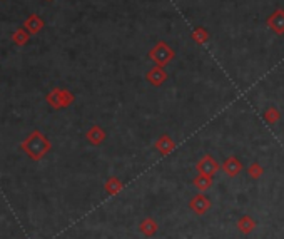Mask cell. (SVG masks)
Listing matches in <instances>:
<instances>
[{"mask_svg": "<svg viewBox=\"0 0 284 239\" xmlns=\"http://www.w3.org/2000/svg\"><path fill=\"white\" fill-rule=\"evenodd\" d=\"M20 147L32 161H40L50 150V142L46 139V136H43L40 131H34V132H30L27 139L20 144Z\"/></svg>", "mask_w": 284, "mask_h": 239, "instance_id": "6da1fadb", "label": "cell"}, {"mask_svg": "<svg viewBox=\"0 0 284 239\" xmlns=\"http://www.w3.org/2000/svg\"><path fill=\"white\" fill-rule=\"evenodd\" d=\"M47 102L52 105L54 109H60L72 102V96H71V92H67V91L54 89L50 94H47Z\"/></svg>", "mask_w": 284, "mask_h": 239, "instance_id": "7a4b0ae2", "label": "cell"}, {"mask_svg": "<svg viewBox=\"0 0 284 239\" xmlns=\"http://www.w3.org/2000/svg\"><path fill=\"white\" fill-rule=\"evenodd\" d=\"M24 27L29 30L30 35H35L43 29V20L37 14H32V15H29L27 18H25Z\"/></svg>", "mask_w": 284, "mask_h": 239, "instance_id": "3957f363", "label": "cell"}, {"mask_svg": "<svg viewBox=\"0 0 284 239\" xmlns=\"http://www.w3.org/2000/svg\"><path fill=\"white\" fill-rule=\"evenodd\" d=\"M29 40H30V32L25 27H18L15 32L12 34V42H14L17 47L27 46Z\"/></svg>", "mask_w": 284, "mask_h": 239, "instance_id": "277c9868", "label": "cell"}]
</instances>
